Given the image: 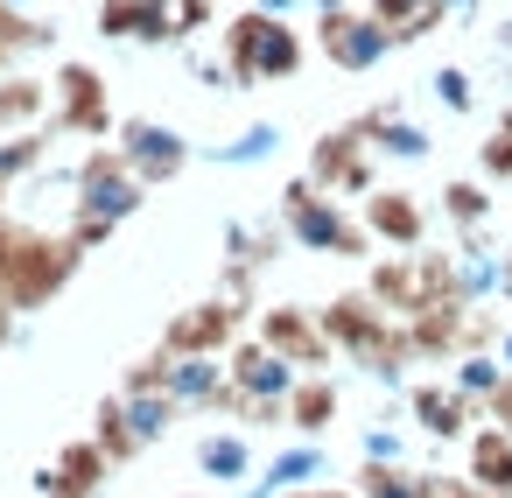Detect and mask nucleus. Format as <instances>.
<instances>
[{
    "mask_svg": "<svg viewBox=\"0 0 512 498\" xmlns=\"http://www.w3.org/2000/svg\"><path fill=\"white\" fill-rule=\"evenodd\" d=\"M78 267V239H36V232H0V295L15 309L43 302Z\"/></svg>",
    "mask_w": 512,
    "mask_h": 498,
    "instance_id": "obj_1",
    "label": "nucleus"
},
{
    "mask_svg": "<svg viewBox=\"0 0 512 498\" xmlns=\"http://www.w3.org/2000/svg\"><path fill=\"white\" fill-rule=\"evenodd\" d=\"M295 64H302V43L281 22H267V15H239L232 22V71L239 78H288Z\"/></svg>",
    "mask_w": 512,
    "mask_h": 498,
    "instance_id": "obj_2",
    "label": "nucleus"
},
{
    "mask_svg": "<svg viewBox=\"0 0 512 498\" xmlns=\"http://www.w3.org/2000/svg\"><path fill=\"white\" fill-rule=\"evenodd\" d=\"M288 218H295V232H302L309 246H323V253H365V232L344 225V218L316 197V183H295V190H288Z\"/></svg>",
    "mask_w": 512,
    "mask_h": 498,
    "instance_id": "obj_3",
    "label": "nucleus"
},
{
    "mask_svg": "<svg viewBox=\"0 0 512 498\" xmlns=\"http://www.w3.org/2000/svg\"><path fill=\"white\" fill-rule=\"evenodd\" d=\"M386 43H393V29H386L379 15H372V22H365V15H337V8L323 15V50H330L344 71H365Z\"/></svg>",
    "mask_w": 512,
    "mask_h": 498,
    "instance_id": "obj_4",
    "label": "nucleus"
},
{
    "mask_svg": "<svg viewBox=\"0 0 512 498\" xmlns=\"http://www.w3.org/2000/svg\"><path fill=\"white\" fill-rule=\"evenodd\" d=\"M99 29H106V36L162 43V36L176 29V8H169V0H106V8H99Z\"/></svg>",
    "mask_w": 512,
    "mask_h": 498,
    "instance_id": "obj_5",
    "label": "nucleus"
},
{
    "mask_svg": "<svg viewBox=\"0 0 512 498\" xmlns=\"http://www.w3.org/2000/svg\"><path fill=\"white\" fill-rule=\"evenodd\" d=\"M127 155H134V176H176L183 162H190V148L169 134V127H127Z\"/></svg>",
    "mask_w": 512,
    "mask_h": 498,
    "instance_id": "obj_6",
    "label": "nucleus"
},
{
    "mask_svg": "<svg viewBox=\"0 0 512 498\" xmlns=\"http://www.w3.org/2000/svg\"><path fill=\"white\" fill-rule=\"evenodd\" d=\"M106 456H113L106 442H78V449H64V463H57V477H43V491H50V498H85Z\"/></svg>",
    "mask_w": 512,
    "mask_h": 498,
    "instance_id": "obj_7",
    "label": "nucleus"
},
{
    "mask_svg": "<svg viewBox=\"0 0 512 498\" xmlns=\"http://www.w3.org/2000/svg\"><path fill=\"white\" fill-rule=\"evenodd\" d=\"M64 127H85V134H99L106 127V106H99V78L85 71V64H71L64 71V113H57Z\"/></svg>",
    "mask_w": 512,
    "mask_h": 498,
    "instance_id": "obj_8",
    "label": "nucleus"
},
{
    "mask_svg": "<svg viewBox=\"0 0 512 498\" xmlns=\"http://www.w3.org/2000/svg\"><path fill=\"white\" fill-rule=\"evenodd\" d=\"M267 344H274L281 358H302V365L323 358V337H316V323H309L302 309H274V316H267Z\"/></svg>",
    "mask_w": 512,
    "mask_h": 498,
    "instance_id": "obj_9",
    "label": "nucleus"
},
{
    "mask_svg": "<svg viewBox=\"0 0 512 498\" xmlns=\"http://www.w3.org/2000/svg\"><path fill=\"white\" fill-rule=\"evenodd\" d=\"M225 330H232V309H218V302H204L197 316H183V323L169 330V351H176V358H197V351H204V344H218Z\"/></svg>",
    "mask_w": 512,
    "mask_h": 498,
    "instance_id": "obj_10",
    "label": "nucleus"
},
{
    "mask_svg": "<svg viewBox=\"0 0 512 498\" xmlns=\"http://www.w3.org/2000/svg\"><path fill=\"white\" fill-rule=\"evenodd\" d=\"M232 379H239V393H288V365H281V351H232Z\"/></svg>",
    "mask_w": 512,
    "mask_h": 498,
    "instance_id": "obj_11",
    "label": "nucleus"
},
{
    "mask_svg": "<svg viewBox=\"0 0 512 498\" xmlns=\"http://www.w3.org/2000/svg\"><path fill=\"white\" fill-rule=\"evenodd\" d=\"M470 477H477L484 491H512V435H477Z\"/></svg>",
    "mask_w": 512,
    "mask_h": 498,
    "instance_id": "obj_12",
    "label": "nucleus"
},
{
    "mask_svg": "<svg viewBox=\"0 0 512 498\" xmlns=\"http://www.w3.org/2000/svg\"><path fill=\"white\" fill-rule=\"evenodd\" d=\"M316 169H323L330 183H344V190H365V162H358V134H337V141H323V148H316Z\"/></svg>",
    "mask_w": 512,
    "mask_h": 498,
    "instance_id": "obj_13",
    "label": "nucleus"
},
{
    "mask_svg": "<svg viewBox=\"0 0 512 498\" xmlns=\"http://www.w3.org/2000/svg\"><path fill=\"white\" fill-rule=\"evenodd\" d=\"M414 414H421V428H428V435H456V428H463V393L421 386V393H414Z\"/></svg>",
    "mask_w": 512,
    "mask_h": 498,
    "instance_id": "obj_14",
    "label": "nucleus"
},
{
    "mask_svg": "<svg viewBox=\"0 0 512 498\" xmlns=\"http://www.w3.org/2000/svg\"><path fill=\"white\" fill-rule=\"evenodd\" d=\"M372 225H379V232H393L400 246H414V239H421V211H414L407 197H372Z\"/></svg>",
    "mask_w": 512,
    "mask_h": 498,
    "instance_id": "obj_15",
    "label": "nucleus"
},
{
    "mask_svg": "<svg viewBox=\"0 0 512 498\" xmlns=\"http://www.w3.org/2000/svg\"><path fill=\"white\" fill-rule=\"evenodd\" d=\"M204 470H211V477H246V442H239V435H225V442L211 435V442H204Z\"/></svg>",
    "mask_w": 512,
    "mask_h": 498,
    "instance_id": "obj_16",
    "label": "nucleus"
},
{
    "mask_svg": "<svg viewBox=\"0 0 512 498\" xmlns=\"http://www.w3.org/2000/svg\"><path fill=\"white\" fill-rule=\"evenodd\" d=\"M365 498H428V484L407 470H365Z\"/></svg>",
    "mask_w": 512,
    "mask_h": 498,
    "instance_id": "obj_17",
    "label": "nucleus"
},
{
    "mask_svg": "<svg viewBox=\"0 0 512 498\" xmlns=\"http://www.w3.org/2000/svg\"><path fill=\"white\" fill-rule=\"evenodd\" d=\"M330 414H337V393H330V386H302V393H295V421H302V428H323Z\"/></svg>",
    "mask_w": 512,
    "mask_h": 498,
    "instance_id": "obj_18",
    "label": "nucleus"
},
{
    "mask_svg": "<svg viewBox=\"0 0 512 498\" xmlns=\"http://www.w3.org/2000/svg\"><path fill=\"white\" fill-rule=\"evenodd\" d=\"M267 148H274V127H253L239 148H218V162H253V155H267Z\"/></svg>",
    "mask_w": 512,
    "mask_h": 498,
    "instance_id": "obj_19",
    "label": "nucleus"
},
{
    "mask_svg": "<svg viewBox=\"0 0 512 498\" xmlns=\"http://www.w3.org/2000/svg\"><path fill=\"white\" fill-rule=\"evenodd\" d=\"M309 470H316V456H309V449H295V456H281V463H274V484H302Z\"/></svg>",
    "mask_w": 512,
    "mask_h": 498,
    "instance_id": "obj_20",
    "label": "nucleus"
},
{
    "mask_svg": "<svg viewBox=\"0 0 512 498\" xmlns=\"http://www.w3.org/2000/svg\"><path fill=\"white\" fill-rule=\"evenodd\" d=\"M449 211H456V218L470 225V218H484V197H477L470 183H456V190H449Z\"/></svg>",
    "mask_w": 512,
    "mask_h": 498,
    "instance_id": "obj_21",
    "label": "nucleus"
},
{
    "mask_svg": "<svg viewBox=\"0 0 512 498\" xmlns=\"http://www.w3.org/2000/svg\"><path fill=\"white\" fill-rule=\"evenodd\" d=\"M0 43H43V29H22L15 8H0Z\"/></svg>",
    "mask_w": 512,
    "mask_h": 498,
    "instance_id": "obj_22",
    "label": "nucleus"
},
{
    "mask_svg": "<svg viewBox=\"0 0 512 498\" xmlns=\"http://www.w3.org/2000/svg\"><path fill=\"white\" fill-rule=\"evenodd\" d=\"M379 141H386V148H393V155H421V148H428V141H421V134H414V127H386V134H379Z\"/></svg>",
    "mask_w": 512,
    "mask_h": 498,
    "instance_id": "obj_23",
    "label": "nucleus"
},
{
    "mask_svg": "<svg viewBox=\"0 0 512 498\" xmlns=\"http://www.w3.org/2000/svg\"><path fill=\"white\" fill-rule=\"evenodd\" d=\"M435 92H442L449 106H470V85H463V71H442V78H435Z\"/></svg>",
    "mask_w": 512,
    "mask_h": 498,
    "instance_id": "obj_24",
    "label": "nucleus"
},
{
    "mask_svg": "<svg viewBox=\"0 0 512 498\" xmlns=\"http://www.w3.org/2000/svg\"><path fill=\"white\" fill-rule=\"evenodd\" d=\"M204 15H211V0H183V8H176V29H204Z\"/></svg>",
    "mask_w": 512,
    "mask_h": 498,
    "instance_id": "obj_25",
    "label": "nucleus"
},
{
    "mask_svg": "<svg viewBox=\"0 0 512 498\" xmlns=\"http://www.w3.org/2000/svg\"><path fill=\"white\" fill-rule=\"evenodd\" d=\"M484 162H491V169H512V120H505V141L484 148Z\"/></svg>",
    "mask_w": 512,
    "mask_h": 498,
    "instance_id": "obj_26",
    "label": "nucleus"
},
{
    "mask_svg": "<svg viewBox=\"0 0 512 498\" xmlns=\"http://www.w3.org/2000/svg\"><path fill=\"white\" fill-rule=\"evenodd\" d=\"M491 407H498V421L512 428V379H498V386H491Z\"/></svg>",
    "mask_w": 512,
    "mask_h": 498,
    "instance_id": "obj_27",
    "label": "nucleus"
},
{
    "mask_svg": "<svg viewBox=\"0 0 512 498\" xmlns=\"http://www.w3.org/2000/svg\"><path fill=\"white\" fill-rule=\"evenodd\" d=\"M435 498H505V491H484V484H477V491H463V484H442Z\"/></svg>",
    "mask_w": 512,
    "mask_h": 498,
    "instance_id": "obj_28",
    "label": "nucleus"
},
{
    "mask_svg": "<svg viewBox=\"0 0 512 498\" xmlns=\"http://www.w3.org/2000/svg\"><path fill=\"white\" fill-rule=\"evenodd\" d=\"M0 302H8V295H0ZM0 330H8V316H0Z\"/></svg>",
    "mask_w": 512,
    "mask_h": 498,
    "instance_id": "obj_29",
    "label": "nucleus"
},
{
    "mask_svg": "<svg viewBox=\"0 0 512 498\" xmlns=\"http://www.w3.org/2000/svg\"><path fill=\"white\" fill-rule=\"evenodd\" d=\"M309 498H330V491H309Z\"/></svg>",
    "mask_w": 512,
    "mask_h": 498,
    "instance_id": "obj_30",
    "label": "nucleus"
},
{
    "mask_svg": "<svg viewBox=\"0 0 512 498\" xmlns=\"http://www.w3.org/2000/svg\"><path fill=\"white\" fill-rule=\"evenodd\" d=\"M0 183H8V176H0Z\"/></svg>",
    "mask_w": 512,
    "mask_h": 498,
    "instance_id": "obj_31",
    "label": "nucleus"
}]
</instances>
